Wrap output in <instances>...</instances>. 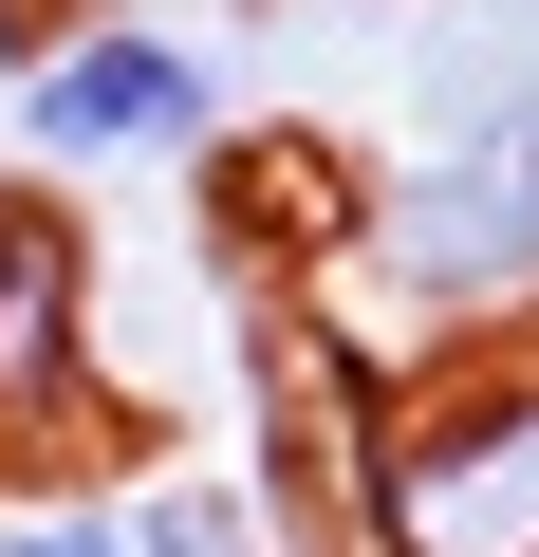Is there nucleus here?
I'll return each mask as SVG.
<instances>
[{
	"mask_svg": "<svg viewBox=\"0 0 539 557\" xmlns=\"http://www.w3.org/2000/svg\"><path fill=\"white\" fill-rule=\"evenodd\" d=\"M317 278H335V354L354 372L539 335V38L446 20V0L409 20V112L335 186Z\"/></svg>",
	"mask_w": 539,
	"mask_h": 557,
	"instance_id": "nucleus-1",
	"label": "nucleus"
},
{
	"mask_svg": "<svg viewBox=\"0 0 539 557\" xmlns=\"http://www.w3.org/2000/svg\"><path fill=\"white\" fill-rule=\"evenodd\" d=\"M317 520H335V557H539V335H483L428 372H335Z\"/></svg>",
	"mask_w": 539,
	"mask_h": 557,
	"instance_id": "nucleus-2",
	"label": "nucleus"
},
{
	"mask_svg": "<svg viewBox=\"0 0 539 557\" xmlns=\"http://www.w3.org/2000/svg\"><path fill=\"white\" fill-rule=\"evenodd\" d=\"M0 149H20V186H205L242 149V75L205 20H168V0H57V20L0 57Z\"/></svg>",
	"mask_w": 539,
	"mask_h": 557,
	"instance_id": "nucleus-3",
	"label": "nucleus"
},
{
	"mask_svg": "<svg viewBox=\"0 0 539 557\" xmlns=\"http://www.w3.org/2000/svg\"><path fill=\"white\" fill-rule=\"evenodd\" d=\"M131 446L112 409V278H94V223L57 186H0V483L38 465H94Z\"/></svg>",
	"mask_w": 539,
	"mask_h": 557,
	"instance_id": "nucleus-4",
	"label": "nucleus"
},
{
	"mask_svg": "<svg viewBox=\"0 0 539 557\" xmlns=\"http://www.w3.org/2000/svg\"><path fill=\"white\" fill-rule=\"evenodd\" d=\"M168 20H186V0H168Z\"/></svg>",
	"mask_w": 539,
	"mask_h": 557,
	"instance_id": "nucleus-5",
	"label": "nucleus"
}]
</instances>
